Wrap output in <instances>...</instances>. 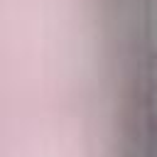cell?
I'll return each instance as SVG.
<instances>
[{"instance_id":"obj_1","label":"cell","mask_w":157,"mask_h":157,"mask_svg":"<svg viewBox=\"0 0 157 157\" xmlns=\"http://www.w3.org/2000/svg\"><path fill=\"white\" fill-rule=\"evenodd\" d=\"M155 61H157V54H155Z\"/></svg>"}]
</instances>
